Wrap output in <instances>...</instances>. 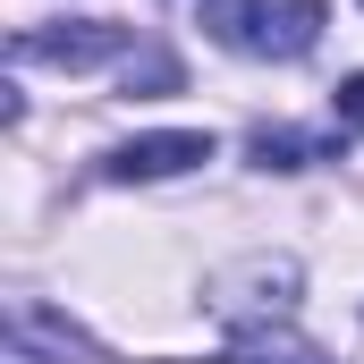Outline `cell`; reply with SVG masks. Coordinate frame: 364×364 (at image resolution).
<instances>
[{
    "instance_id": "obj_1",
    "label": "cell",
    "mask_w": 364,
    "mask_h": 364,
    "mask_svg": "<svg viewBox=\"0 0 364 364\" xmlns=\"http://www.w3.org/2000/svg\"><path fill=\"white\" fill-rule=\"evenodd\" d=\"M212 34L246 60H296L322 43V0H212Z\"/></svg>"
},
{
    "instance_id": "obj_2",
    "label": "cell",
    "mask_w": 364,
    "mask_h": 364,
    "mask_svg": "<svg viewBox=\"0 0 364 364\" xmlns=\"http://www.w3.org/2000/svg\"><path fill=\"white\" fill-rule=\"evenodd\" d=\"M127 43V26L110 17H60V26H26L17 34V60H43V68H93Z\"/></svg>"
},
{
    "instance_id": "obj_3",
    "label": "cell",
    "mask_w": 364,
    "mask_h": 364,
    "mask_svg": "<svg viewBox=\"0 0 364 364\" xmlns=\"http://www.w3.org/2000/svg\"><path fill=\"white\" fill-rule=\"evenodd\" d=\"M195 161H212V136H195V127H170V136H136V144H119L110 153V178H178Z\"/></svg>"
},
{
    "instance_id": "obj_4",
    "label": "cell",
    "mask_w": 364,
    "mask_h": 364,
    "mask_svg": "<svg viewBox=\"0 0 364 364\" xmlns=\"http://www.w3.org/2000/svg\"><path fill=\"white\" fill-rule=\"evenodd\" d=\"M255 161H263V170H305V136H272V127H263V136H255Z\"/></svg>"
},
{
    "instance_id": "obj_5",
    "label": "cell",
    "mask_w": 364,
    "mask_h": 364,
    "mask_svg": "<svg viewBox=\"0 0 364 364\" xmlns=\"http://www.w3.org/2000/svg\"><path fill=\"white\" fill-rule=\"evenodd\" d=\"M331 110H339V127H364V77H348V85L331 93Z\"/></svg>"
},
{
    "instance_id": "obj_6",
    "label": "cell",
    "mask_w": 364,
    "mask_h": 364,
    "mask_svg": "<svg viewBox=\"0 0 364 364\" xmlns=\"http://www.w3.org/2000/svg\"><path fill=\"white\" fill-rule=\"evenodd\" d=\"M263 364H331V356H314V348H279V356H263Z\"/></svg>"
}]
</instances>
